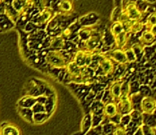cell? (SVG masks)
Returning <instances> with one entry per match:
<instances>
[{
  "instance_id": "6da1fadb",
  "label": "cell",
  "mask_w": 156,
  "mask_h": 135,
  "mask_svg": "<svg viewBox=\"0 0 156 135\" xmlns=\"http://www.w3.org/2000/svg\"><path fill=\"white\" fill-rule=\"evenodd\" d=\"M47 63L53 68H66V64L68 63L64 53L60 50H52L49 51L46 56Z\"/></svg>"
},
{
  "instance_id": "7a4b0ae2",
  "label": "cell",
  "mask_w": 156,
  "mask_h": 135,
  "mask_svg": "<svg viewBox=\"0 0 156 135\" xmlns=\"http://www.w3.org/2000/svg\"><path fill=\"white\" fill-rule=\"evenodd\" d=\"M139 111L143 115H153L156 111V99L154 97L145 96L141 100Z\"/></svg>"
},
{
  "instance_id": "3957f363",
  "label": "cell",
  "mask_w": 156,
  "mask_h": 135,
  "mask_svg": "<svg viewBox=\"0 0 156 135\" xmlns=\"http://www.w3.org/2000/svg\"><path fill=\"white\" fill-rule=\"evenodd\" d=\"M129 20L132 21H141L143 17V13L137 7V5L135 1H130L127 3L126 8L124 9Z\"/></svg>"
},
{
  "instance_id": "277c9868",
  "label": "cell",
  "mask_w": 156,
  "mask_h": 135,
  "mask_svg": "<svg viewBox=\"0 0 156 135\" xmlns=\"http://www.w3.org/2000/svg\"><path fill=\"white\" fill-rule=\"evenodd\" d=\"M119 113L121 116L129 115L134 110V106L132 103L131 98L129 97H122L119 99V100L117 102Z\"/></svg>"
},
{
  "instance_id": "5b68a950",
  "label": "cell",
  "mask_w": 156,
  "mask_h": 135,
  "mask_svg": "<svg viewBox=\"0 0 156 135\" xmlns=\"http://www.w3.org/2000/svg\"><path fill=\"white\" fill-rule=\"evenodd\" d=\"M114 61L112 60L110 57H107L106 55L104 56V57L100 61L99 63V68H101V70L102 71L104 75H110L114 74L115 71V65H114Z\"/></svg>"
},
{
  "instance_id": "8992f818",
  "label": "cell",
  "mask_w": 156,
  "mask_h": 135,
  "mask_svg": "<svg viewBox=\"0 0 156 135\" xmlns=\"http://www.w3.org/2000/svg\"><path fill=\"white\" fill-rule=\"evenodd\" d=\"M109 57H110L115 63H118L119 64H128L126 51L121 48H116V49L111 50L109 53Z\"/></svg>"
},
{
  "instance_id": "52a82bcc",
  "label": "cell",
  "mask_w": 156,
  "mask_h": 135,
  "mask_svg": "<svg viewBox=\"0 0 156 135\" xmlns=\"http://www.w3.org/2000/svg\"><path fill=\"white\" fill-rule=\"evenodd\" d=\"M122 84H123V81L122 80H118L115 81L111 83V85L109 86V91L113 99V101L118 102L119 100V99L121 98V88H122Z\"/></svg>"
},
{
  "instance_id": "ba28073f",
  "label": "cell",
  "mask_w": 156,
  "mask_h": 135,
  "mask_svg": "<svg viewBox=\"0 0 156 135\" xmlns=\"http://www.w3.org/2000/svg\"><path fill=\"white\" fill-rule=\"evenodd\" d=\"M125 30L129 33V34H136L140 32L144 28V23H143L141 21H132L129 20L124 23Z\"/></svg>"
},
{
  "instance_id": "9c48e42d",
  "label": "cell",
  "mask_w": 156,
  "mask_h": 135,
  "mask_svg": "<svg viewBox=\"0 0 156 135\" xmlns=\"http://www.w3.org/2000/svg\"><path fill=\"white\" fill-rule=\"evenodd\" d=\"M66 71L68 74L70 75V78L73 77H78L82 74V68L77 65L74 61H70L66 64Z\"/></svg>"
},
{
  "instance_id": "30bf717a",
  "label": "cell",
  "mask_w": 156,
  "mask_h": 135,
  "mask_svg": "<svg viewBox=\"0 0 156 135\" xmlns=\"http://www.w3.org/2000/svg\"><path fill=\"white\" fill-rule=\"evenodd\" d=\"M100 42L101 40L100 38L96 37V36H93L91 35L85 41V48L87 51H91V52H94L95 50H97L100 47Z\"/></svg>"
},
{
  "instance_id": "8fae6325",
  "label": "cell",
  "mask_w": 156,
  "mask_h": 135,
  "mask_svg": "<svg viewBox=\"0 0 156 135\" xmlns=\"http://www.w3.org/2000/svg\"><path fill=\"white\" fill-rule=\"evenodd\" d=\"M139 40H140V43L143 46H149L155 42L156 37L149 30H145L144 32H142Z\"/></svg>"
},
{
  "instance_id": "7c38bea8",
  "label": "cell",
  "mask_w": 156,
  "mask_h": 135,
  "mask_svg": "<svg viewBox=\"0 0 156 135\" xmlns=\"http://www.w3.org/2000/svg\"><path fill=\"white\" fill-rule=\"evenodd\" d=\"M128 37H129V33L126 30L122 31L121 33H119V35H117L116 37H114V42L117 48L123 49V47L128 41Z\"/></svg>"
},
{
  "instance_id": "4fadbf2b",
  "label": "cell",
  "mask_w": 156,
  "mask_h": 135,
  "mask_svg": "<svg viewBox=\"0 0 156 135\" xmlns=\"http://www.w3.org/2000/svg\"><path fill=\"white\" fill-rule=\"evenodd\" d=\"M119 113L118 110V105L117 102L115 101H111L109 103H107L104 105V108H103V116L105 117H111L115 115H117Z\"/></svg>"
},
{
  "instance_id": "5bb4252c",
  "label": "cell",
  "mask_w": 156,
  "mask_h": 135,
  "mask_svg": "<svg viewBox=\"0 0 156 135\" xmlns=\"http://www.w3.org/2000/svg\"><path fill=\"white\" fill-rule=\"evenodd\" d=\"M103 108H104V104L101 101L95 100L94 103H92L90 106V112L93 115L102 116L103 115Z\"/></svg>"
},
{
  "instance_id": "9a60e30c",
  "label": "cell",
  "mask_w": 156,
  "mask_h": 135,
  "mask_svg": "<svg viewBox=\"0 0 156 135\" xmlns=\"http://www.w3.org/2000/svg\"><path fill=\"white\" fill-rule=\"evenodd\" d=\"M92 128V114L91 112L86 114L82 122V133L86 134Z\"/></svg>"
},
{
  "instance_id": "2e32d148",
  "label": "cell",
  "mask_w": 156,
  "mask_h": 135,
  "mask_svg": "<svg viewBox=\"0 0 156 135\" xmlns=\"http://www.w3.org/2000/svg\"><path fill=\"white\" fill-rule=\"evenodd\" d=\"M74 62L79 65L81 68L85 67V51L84 50H78L75 54Z\"/></svg>"
},
{
  "instance_id": "e0dca14e",
  "label": "cell",
  "mask_w": 156,
  "mask_h": 135,
  "mask_svg": "<svg viewBox=\"0 0 156 135\" xmlns=\"http://www.w3.org/2000/svg\"><path fill=\"white\" fill-rule=\"evenodd\" d=\"M125 30V26H124V23L119 22V21H116L112 23L111 27H110V32L112 34L113 37H116L117 35H119V33H121L122 31Z\"/></svg>"
},
{
  "instance_id": "ac0fdd59",
  "label": "cell",
  "mask_w": 156,
  "mask_h": 135,
  "mask_svg": "<svg viewBox=\"0 0 156 135\" xmlns=\"http://www.w3.org/2000/svg\"><path fill=\"white\" fill-rule=\"evenodd\" d=\"M1 135H20V131L15 125H5L1 130Z\"/></svg>"
},
{
  "instance_id": "d6986e66",
  "label": "cell",
  "mask_w": 156,
  "mask_h": 135,
  "mask_svg": "<svg viewBox=\"0 0 156 135\" xmlns=\"http://www.w3.org/2000/svg\"><path fill=\"white\" fill-rule=\"evenodd\" d=\"M53 15V11L51 8H45L39 16V22L40 23H46L48 22Z\"/></svg>"
},
{
  "instance_id": "ffe728a7",
  "label": "cell",
  "mask_w": 156,
  "mask_h": 135,
  "mask_svg": "<svg viewBox=\"0 0 156 135\" xmlns=\"http://www.w3.org/2000/svg\"><path fill=\"white\" fill-rule=\"evenodd\" d=\"M58 8L63 14H68L73 10V4L70 0H62L58 5Z\"/></svg>"
},
{
  "instance_id": "44dd1931",
  "label": "cell",
  "mask_w": 156,
  "mask_h": 135,
  "mask_svg": "<svg viewBox=\"0 0 156 135\" xmlns=\"http://www.w3.org/2000/svg\"><path fill=\"white\" fill-rule=\"evenodd\" d=\"M64 39L61 36L58 37H55L51 40L50 43H49V47L53 48L54 50H58L59 48H62L64 47Z\"/></svg>"
},
{
  "instance_id": "7402d4cb",
  "label": "cell",
  "mask_w": 156,
  "mask_h": 135,
  "mask_svg": "<svg viewBox=\"0 0 156 135\" xmlns=\"http://www.w3.org/2000/svg\"><path fill=\"white\" fill-rule=\"evenodd\" d=\"M20 114L21 116L25 119V120H28L29 122H33V111L31 110V108H26V107H22L20 109Z\"/></svg>"
},
{
  "instance_id": "603a6c76",
  "label": "cell",
  "mask_w": 156,
  "mask_h": 135,
  "mask_svg": "<svg viewBox=\"0 0 156 135\" xmlns=\"http://www.w3.org/2000/svg\"><path fill=\"white\" fill-rule=\"evenodd\" d=\"M37 103V100L35 98H32L31 96H28L26 98H24L22 101V104H20V106L22 107H26V108H31L33 106Z\"/></svg>"
},
{
  "instance_id": "cb8c5ba5",
  "label": "cell",
  "mask_w": 156,
  "mask_h": 135,
  "mask_svg": "<svg viewBox=\"0 0 156 135\" xmlns=\"http://www.w3.org/2000/svg\"><path fill=\"white\" fill-rule=\"evenodd\" d=\"M49 116V115L47 112H43V113H35L33 115V122L36 123H41L47 120L48 117Z\"/></svg>"
},
{
  "instance_id": "d4e9b609",
  "label": "cell",
  "mask_w": 156,
  "mask_h": 135,
  "mask_svg": "<svg viewBox=\"0 0 156 135\" xmlns=\"http://www.w3.org/2000/svg\"><path fill=\"white\" fill-rule=\"evenodd\" d=\"M132 50L134 51L136 57V61L139 60L141 57L143 56L144 54V46L142 45L141 43H138V44H135L131 47Z\"/></svg>"
},
{
  "instance_id": "484cf974",
  "label": "cell",
  "mask_w": 156,
  "mask_h": 135,
  "mask_svg": "<svg viewBox=\"0 0 156 135\" xmlns=\"http://www.w3.org/2000/svg\"><path fill=\"white\" fill-rule=\"evenodd\" d=\"M156 24V12L152 13L151 15L148 16L145 23H144V28L145 30H149L151 26Z\"/></svg>"
},
{
  "instance_id": "4316f807",
  "label": "cell",
  "mask_w": 156,
  "mask_h": 135,
  "mask_svg": "<svg viewBox=\"0 0 156 135\" xmlns=\"http://www.w3.org/2000/svg\"><path fill=\"white\" fill-rule=\"evenodd\" d=\"M102 126V133L103 135H113V132H114V129H115V124L111 123H105Z\"/></svg>"
},
{
  "instance_id": "83f0119b",
  "label": "cell",
  "mask_w": 156,
  "mask_h": 135,
  "mask_svg": "<svg viewBox=\"0 0 156 135\" xmlns=\"http://www.w3.org/2000/svg\"><path fill=\"white\" fill-rule=\"evenodd\" d=\"M113 135H127L126 126L122 125V124L116 125L115 129H114V132H113Z\"/></svg>"
},
{
  "instance_id": "f1b7e54d",
  "label": "cell",
  "mask_w": 156,
  "mask_h": 135,
  "mask_svg": "<svg viewBox=\"0 0 156 135\" xmlns=\"http://www.w3.org/2000/svg\"><path fill=\"white\" fill-rule=\"evenodd\" d=\"M103 118H104L103 115L102 116H96V115H93L92 114V128L93 127H96L98 125H101Z\"/></svg>"
},
{
  "instance_id": "f546056e",
  "label": "cell",
  "mask_w": 156,
  "mask_h": 135,
  "mask_svg": "<svg viewBox=\"0 0 156 135\" xmlns=\"http://www.w3.org/2000/svg\"><path fill=\"white\" fill-rule=\"evenodd\" d=\"M85 135H103V133H102V126L101 125H98L96 127L91 128V130Z\"/></svg>"
},
{
  "instance_id": "4dcf8cb0",
  "label": "cell",
  "mask_w": 156,
  "mask_h": 135,
  "mask_svg": "<svg viewBox=\"0 0 156 135\" xmlns=\"http://www.w3.org/2000/svg\"><path fill=\"white\" fill-rule=\"evenodd\" d=\"M126 58L128 63H132V62H136V57L134 53V51L132 50V48H128V49H126Z\"/></svg>"
},
{
  "instance_id": "1f68e13d",
  "label": "cell",
  "mask_w": 156,
  "mask_h": 135,
  "mask_svg": "<svg viewBox=\"0 0 156 135\" xmlns=\"http://www.w3.org/2000/svg\"><path fill=\"white\" fill-rule=\"evenodd\" d=\"M31 110L33 111L34 114L35 113H43V112H46V107H45V105H43V104L36 103L31 107Z\"/></svg>"
},
{
  "instance_id": "d6a6232c",
  "label": "cell",
  "mask_w": 156,
  "mask_h": 135,
  "mask_svg": "<svg viewBox=\"0 0 156 135\" xmlns=\"http://www.w3.org/2000/svg\"><path fill=\"white\" fill-rule=\"evenodd\" d=\"M121 115L119 113H118L117 115L109 117V123L115 124V125H118V124H120V121H121Z\"/></svg>"
},
{
  "instance_id": "836d02e7",
  "label": "cell",
  "mask_w": 156,
  "mask_h": 135,
  "mask_svg": "<svg viewBox=\"0 0 156 135\" xmlns=\"http://www.w3.org/2000/svg\"><path fill=\"white\" fill-rule=\"evenodd\" d=\"M118 21L120 22H122V23H126V22L129 21V18H128V16H127L126 13L124 10L121 11V13L119 14V17H118Z\"/></svg>"
},
{
  "instance_id": "e575fe53",
  "label": "cell",
  "mask_w": 156,
  "mask_h": 135,
  "mask_svg": "<svg viewBox=\"0 0 156 135\" xmlns=\"http://www.w3.org/2000/svg\"><path fill=\"white\" fill-rule=\"evenodd\" d=\"M131 120H132V119H131V116H130V114H129V115H124V116H121L120 124H122V125H124V126L126 127Z\"/></svg>"
},
{
  "instance_id": "d590c367",
  "label": "cell",
  "mask_w": 156,
  "mask_h": 135,
  "mask_svg": "<svg viewBox=\"0 0 156 135\" xmlns=\"http://www.w3.org/2000/svg\"><path fill=\"white\" fill-rule=\"evenodd\" d=\"M71 34V30L69 29V28H66V30H63V32L61 33V37H62L63 39H66V38H67V37H69V35Z\"/></svg>"
},
{
  "instance_id": "8d00e7d4",
  "label": "cell",
  "mask_w": 156,
  "mask_h": 135,
  "mask_svg": "<svg viewBox=\"0 0 156 135\" xmlns=\"http://www.w3.org/2000/svg\"><path fill=\"white\" fill-rule=\"evenodd\" d=\"M149 30L156 37V24H154V25H153V26H151L150 27V29H149Z\"/></svg>"
}]
</instances>
